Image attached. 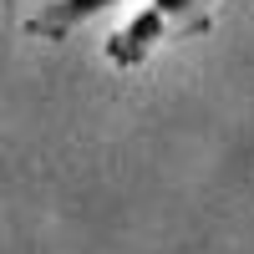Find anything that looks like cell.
Listing matches in <instances>:
<instances>
[{"instance_id": "1", "label": "cell", "mask_w": 254, "mask_h": 254, "mask_svg": "<svg viewBox=\"0 0 254 254\" xmlns=\"http://www.w3.org/2000/svg\"><path fill=\"white\" fill-rule=\"evenodd\" d=\"M163 31H168V15L158 10V5H147V10H137L127 26L107 41V61L112 66H142L147 61V51L163 41Z\"/></svg>"}, {"instance_id": "4", "label": "cell", "mask_w": 254, "mask_h": 254, "mask_svg": "<svg viewBox=\"0 0 254 254\" xmlns=\"http://www.w3.org/2000/svg\"><path fill=\"white\" fill-rule=\"evenodd\" d=\"M0 10H5V15H15V0H0Z\"/></svg>"}, {"instance_id": "3", "label": "cell", "mask_w": 254, "mask_h": 254, "mask_svg": "<svg viewBox=\"0 0 254 254\" xmlns=\"http://www.w3.org/2000/svg\"><path fill=\"white\" fill-rule=\"evenodd\" d=\"M153 5L183 31H208V15H214V0H153Z\"/></svg>"}, {"instance_id": "2", "label": "cell", "mask_w": 254, "mask_h": 254, "mask_svg": "<svg viewBox=\"0 0 254 254\" xmlns=\"http://www.w3.org/2000/svg\"><path fill=\"white\" fill-rule=\"evenodd\" d=\"M112 5H117V0H46V5L26 20V31L41 36V41H61L66 31H76L81 20H92V15L112 10Z\"/></svg>"}]
</instances>
